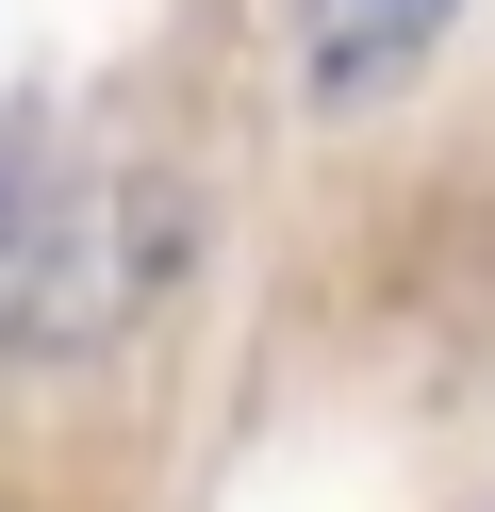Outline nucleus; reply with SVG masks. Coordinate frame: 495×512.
I'll list each match as a JSON object with an SVG mask.
<instances>
[{
	"instance_id": "nucleus-1",
	"label": "nucleus",
	"mask_w": 495,
	"mask_h": 512,
	"mask_svg": "<svg viewBox=\"0 0 495 512\" xmlns=\"http://www.w3.org/2000/svg\"><path fill=\"white\" fill-rule=\"evenodd\" d=\"M462 0H314V67L347 83V100H380V83H413V50L446 34Z\"/></svg>"
}]
</instances>
